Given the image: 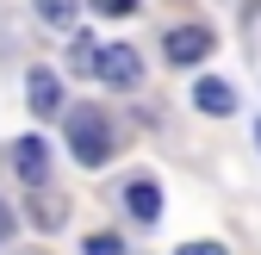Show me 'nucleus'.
Returning a JSON list of instances; mask_svg holds the SVG:
<instances>
[{
    "label": "nucleus",
    "mask_w": 261,
    "mask_h": 255,
    "mask_svg": "<svg viewBox=\"0 0 261 255\" xmlns=\"http://www.w3.org/2000/svg\"><path fill=\"white\" fill-rule=\"evenodd\" d=\"M69 149L81 156V168H106V156H112V118L100 106H75L69 112Z\"/></svg>",
    "instance_id": "f257e3e1"
},
{
    "label": "nucleus",
    "mask_w": 261,
    "mask_h": 255,
    "mask_svg": "<svg viewBox=\"0 0 261 255\" xmlns=\"http://www.w3.org/2000/svg\"><path fill=\"white\" fill-rule=\"evenodd\" d=\"M93 75H100L106 87H137L143 62H137V50H130V44H106V50H93Z\"/></svg>",
    "instance_id": "f03ea898"
},
{
    "label": "nucleus",
    "mask_w": 261,
    "mask_h": 255,
    "mask_svg": "<svg viewBox=\"0 0 261 255\" xmlns=\"http://www.w3.org/2000/svg\"><path fill=\"white\" fill-rule=\"evenodd\" d=\"M7 162H13V174L25 187H38V181H50V143L44 137H19V143H7Z\"/></svg>",
    "instance_id": "7ed1b4c3"
},
{
    "label": "nucleus",
    "mask_w": 261,
    "mask_h": 255,
    "mask_svg": "<svg viewBox=\"0 0 261 255\" xmlns=\"http://www.w3.org/2000/svg\"><path fill=\"white\" fill-rule=\"evenodd\" d=\"M168 62H180V69H193V62H205L212 56V31L205 25H180V31H168Z\"/></svg>",
    "instance_id": "20e7f679"
},
{
    "label": "nucleus",
    "mask_w": 261,
    "mask_h": 255,
    "mask_svg": "<svg viewBox=\"0 0 261 255\" xmlns=\"http://www.w3.org/2000/svg\"><path fill=\"white\" fill-rule=\"evenodd\" d=\"M25 100H31V112H38V118L62 112V87H56V75H50V69H31V75H25Z\"/></svg>",
    "instance_id": "39448f33"
},
{
    "label": "nucleus",
    "mask_w": 261,
    "mask_h": 255,
    "mask_svg": "<svg viewBox=\"0 0 261 255\" xmlns=\"http://www.w3.org/2000/svg\"><path fill=\"white\" fill-rule=\"evenodd\" d=\"M124 206H130V218H137V224H155V218H162V187H155V181H130Z\"/></svg>",
    "instance_id": "423d86ee"
},
{
    "label": "nucleus",
    "mask_w": 261,
    "mask_h": 255,
    "mask_svg": "<svg viewBox=\"0 0 261 255\" xmlns=\"http://www.w3.org/2000/svg\"><path fill=\"white\" fill-rule=\"evenodd\" d=\"M193 106H199V112H218V118H224V112L237 106V93H230V81H218V75H205L199 87H193Z\"/></svg>",
    "instance_id": "0eeeda50"
},
{
    "label": "nucleus",
    "mask_w": 261,
    "mask_h": 255,
    "mask_svg": "<svg viewBox=\"0 0 261 255\" xmlns=\"http://www.w3.org/2000/svg\"><path fill=\"white\" fill-rule=\"evenodd\" d=\"M31 224H38V231H62V199L50 193L44 181L31 187Z\"/></svg>",
    "instance_id": "6e6552de"
},
{
    "label": "nucleus",
    "mask_w": 261,
    "mask_h": 255,
    "mask_svg": "<svg viewBox=\"0 0 261 255\" xmlns=\"http://www.w3.org/2000/svg\"><path fill=\"white\" fill-rule=\"evenodd\" d=\"M31 7H38L50 25H75L81 19V0H31Z\"/></svg>",
    "instance_id": "1a4fd4ad"
},
{
    "label": "nucleus",
    "mask_w": 261,
    "mask_h": 255,
    "mask_svg": "<svg viewBox=\"0 0 261 255\" xmlns=\"http://www.w3.org/2000/svg\"><path fill=\"white\" fill-rule=\"evenodd\" d=\"M87 255H124L118 237H87Z\"/></svg>",
    "instance_id": "9d476101"
},
{
    "label": "nucleus",
    "mask_w": 261,
    "mask_h": 255,
    "mask_svg": "<svg viewBox=\"0 0 261 255\" xmlns=\"http://www.w3.org/2000/svg\"><path fill=\"white\" fill-rule=\"evenodd\" d=\"M93 13H112V19H124V13H137V0H93Z\"/></svg>",
    "instance_id": "9b49d317"
},
{
    "label": "nucleus",
    "mask_w": 261,
    "mask_h": 255,
    "mask_svg": "<svg viewBox=\"0 0 261 255\" xmlns=\"http://www.w3.org/2000/svg\"><path fill=\"white\" fill-rule=\"evenodd\" d=\"M93 50H100L93 38H75V69H93Z\"/></svg>",
    "instance_id": "f8f14e48"
},
{
    "label": "nucleus",
    "mask_w": 261,
    "mask_h": 255,
    "mask_svg": "<svg viewBox=\"0 0 261 255\" xmlns=\"http://www.w3.org/2000/svg\"><path fill=\"white\" fill-rule=\"evenodd\" d=\"M13 231H19V218H13V206L0 199V243H13Z\"/></svg>",
    "instance_id": "ddd939ff"
},
{
    "label": "nucleus",
    "mask_w": 261,
    "mask_h": 255,
    "mask_svg": "<svg viewBox=\"0 0 261 255\" xmlns=\"http://www.w3.org/2000/svg\"><path fill=\"white\" fill-rule=\"evenodd\" d=\"M180 255H230L224 243H180Z\"/></svg>",
    "instance_id": "4468645a"
}]
</instances>
